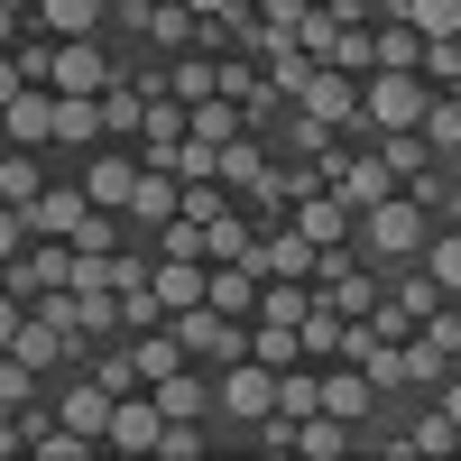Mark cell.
Wrapping results in <instances>:
<instances>
[{"label": "cell", "mask_w": 461, "mask_h": 461, "mask_svg": "<svg viewBox=\"0 0 461 461\" xmlns=\"http://www.w3.org/2000/svg\"><path fill=\"white\" fill-rule=\"evenodd\" d=\"M37 185H47V148H0V203L19 212Z\"/></svg>", "instance_id": "44dd1931"}, {"label": "cell", "mask_w": 461, "mask_h": 461, "mask_svg": "<svg viewBox=\"0 0 461 461\" xmlns=\"http://www.w3.org/2000/svg\"><path fill=\"white\" fill-rule=\"evenodd\" d=\"M397 19L415 37H461V0H397Z\"/></svg>", "instance_id": "603a6c76"}, {"label": "cell", "mask_w": 461, "mask_h": 461, "mask_svg": "<svg viewBox=\"0 0 461 461\" xmlns=\"http://www.w3.org/2000/svg\"><path fill=\"white\" fill-rule=\"evenodd\" d=\"M295 452H304V461H351V452H360V425H341V415L314 406V415H295Z\"/></svg>", "instance_id": "2e32d148"}, {"label": "cell", "mask_w": 461, "mask_h": 461, "mask_svg": "<svg viewBox=\"0 0 461 461\" xmlns=\"http://www.w3.org/2000/svg\"><path fill=\"white\" fill-rule=\"evenodd\" d=\"M415 74H425V93H452V84H461V37H425Z\"/></svg>", "instance_id": "d4e9b609"}, {"label": "cell", "mask_w": 461, "mask_h": 461, "mask_svg": "<svg viewBox=\"0 0 461 461\" xmlns=\"http://www.w3.org/2000/svg\"><path fill=\"white\" fill-rule=\"evenodd\" d=\"M0 351H10L19 369H37V378H47V388H56V369H65V360H84V341H65V332H56L47 314H19V332L0 341Z\"/></svg>", "instance_id": "52a82bcc"}, {"label": "cell", "mask_w": 461, "mask_h": 461, "mask_svg": "<svg viewBox=\"0 0 461 461\" xmlns=\"http://www.w3.org/2000/svg\"><path fill=\"white\" fill-rule=\"evenodd\" d=\"M148 286L167 314H185V304H203V258H148Z\"/></svg>", "instance_id": "d6986e66"}, {"label": "cell", "mask_w": 461, "mask_h": 461, "mask_svg": "<svg viewBox=\"0 0 461 461\" xmlns=\"http://www.w3.org/2000/svg\"><path fill=\"white\" fill-rule=\"evenodd\" d=\"M452 443H461V388L443 378V388H434V406L397 434V452H406V461H434V452H452Z\"/></svg>", "instance_id": "ba28073f"}, {"label": "cell", "mask_w": 461, "mask_h": 461, "mask_svg": "<svg viewBox=\"0 0 461 461\" xmlns=\"http://www.w3.org/2000/svg\"><path fill=\"white\" fill-rule=\"evenodd\" d=\"M47 415H56V425H74V434H93V443H102V415H111V388H93V378H74V388H65V397H56Z\"/></svg>", "instance_id": "ffe728a7"}, {"label": "cell", "mask_w": 461, "mask_h": 461, "mask_svg": "<svg viewBox=\"0 0 461 461\" xmlns=\"http://www.w3.org/2000/svg\"><path fill=\"white\" fill-rule=\"evenodd\" d=\"M415 111H425V74H397V65H369L360 74V121H369V139L378 130H415Z\"/></svg>", "instance_id": "3957f363"}, {"label": "cell", "mask_w": 461, "mask_h": 461, "mask_svg": "<svg viewBox=\"0 0 461 461\" xmlns=\"http://www.w3.org/2000/svg\"><path fill=\"white\" fill-rule=\"evenodd\" d=\"M148 452H158V461H203L212 434H203V425H158V443H148Z\"/></svg>", "instance_id": "484cf974"}, {"label": "cell", "mask_w": 461, "mask_h": 461, "mask_svg": "<svg viewBox=\"0 0 461 461\" xmlns=\"http://www.w3.org/2000/svg\"><path fill=\"white\" fill-rule=\"evenodd\" d=\"M121 240H130V221L111 212V203H84V212H74V230H65V249H74V258H111Z\"/></svg>", "instance_id": "ac0fdd59"}, {"label": "cell", "mask_w": 461, "mask_h": 461, "mask_svg": "<svg viewBox=\"0 0 461 461\" xmlns=\"http://www.w3.org/2000/svg\"><path fill=\"white\" fill-rule=\"evenodd\" d=\"M19 314H28V304H19L10 286H0V341H10V332H19Z\"/></svg>", "instance_id": "83f0119b"}, {"label": "cell", "mask_w": 461, "mask_h": 461, "mask_svg": "<svg viewBox=\"0 0 461 461\" xmlns=\"http://www.w3.org/2000/svg\"><path fill=\"white\" fill-rule=\"evenodd\" d=\"M56 139V93L47 84H19L0 102V148H47Z\"/></svg>", "instance_id": "9c48e42d"}, {"label": "cell", "mask_w": 461, "mask_h": 461, "mask_svg": "<svg viewBox=\"0 0 461 461\" xmlns=\"http://www.w3.org/2000/svg\"><path fill=\"white\" fill-rule=\"evenodd\" d=\"M148 397H158L167 425H212V369H194V360H176L167 378H148Z\"/></svg>", "instance_id": "8992f818"}, {"label": "cell", "mask_w": 461, "mask_h": 461, "mask_svg": "<svg viewBox=\"0 0 461 461\" xmlns=\"http://www.w3.org/2000/svg\"><path fill=\"white\" fill-rule=\"evenodd\" d=\"M28 37V10H0V47H19Z\"/></svg>", "instance_id": "f1b7e54d"}, {"label": "cell", "mask_w": 461, "mask_h": 461, "mask_svg": "<svg viewBox=\"0 0 461 461\" xmlns=\"http://www.w3.org/2000/svg\"><path fill=\"white\" fill-rule=\"evenodd\" d=\"M19 240H28V230H19V212H10V203H0V258H10Z\"/></svg>", "instance_id": "4316f807"}, {"label": "cell", "mask_w": 461, "mask_h": 461, "mask_svg": "<svg viewBox=\"0 0 461 461\" xmlns=\"http://www.w3.org/2000/svg\"><path fill=\"white\" fill-rule=\"evenodd\" d=\"M56 148H74V158L102 148V102H93V93H56V139H47V158H56Z\"/></svg>", "instance_id": "9a60e30c"}, {"label": "cell", "mask_w": 461, "mask_h": 461, "mask_svg": "<svg viewBox=\"0 0 461 461\" xmlns=\"http://www.w3.org/2000/svg\"><path fill=\"white\" fill-rule=\"evenodd\" d=\"M369 10H397V0H369Z\"/></svg>", "instance_id": "1f68e13d"}, {"label": "cell", "mask_w": 461, "mask_h": 461, "mask_svg": "<svg viewBox=\"0 0 461 461\" xmlns=\"http://www.w3.org/2000/svg\"><path fill=\"white\" fill-rule=\"evenodd\" d=\"M158 425H167V415H158V397H148V388H121V397H111V415H102V452L139 461L148 443H158Z\"/></svg>", "instance_id": "5b68a950"}, {"label": "cell", "mask_w": 461, "mask_h": 461, "mask_svg": "<svg viewBox=\"0 0 461 461\" xmlns=\"http://www.w3.org/2000/svg\"><path fill=\"white\" fill-rule=\"evenodd\" d=\"M230 10H258V0H230Z\"/></svg>", "instance_id": "4dcf8cb0"}, {"label": "cell", "mask_w": 461, "mask_h": 461, "mask_svg": "<svg viewBox=\"0 0 461 461\" xmlns=\"http://www.w3.org/2000/svg\"><path fill=\"white\" fill-rule=\"evenodd\" d=\"M314 397H323V369L314 360H286L277 369V415H314Z\"/></svg>", "instance_id": "7402d4cb"}, {"label": "cell", "mask_w": 461, "mask_h": 461, "mask_svg": "<svg viewBox=\"0 0 461 461\" xmlns=\"http://www.w3.org/2000/svg\"><path fill=\"white\" fill-rule=\"evenodd\" d=\"M212 415L221 425H258V415H277V369L267 360H230V369H212Z\"/></svg>", "instance_id": "7a4b0ae2"}, {"label": "cell", "mask_w": 461, "mask_h": 461, "mask_svg": "<svg viewBox=\"0 0 461 461\" xmlns=\"http://www.w3.org/2000/svg\"><path fill=\"white\" fill-rule=\"evenodd\" d=\"M0 10H28V0H0Z\"/></svg>", "instance_id": "f546056e"}, {"label": "cell", "mask_w": 461, "mask_h": 461, "mask_svg": "<svg viewBox=\"0 0 461 461\" xmlns=\"http://www.w3.org/2000/svg\"><path fill=\"white\" fill-rule=\"evenodd\" d=\"M176 194H185V185H176L167 167H139V176H130V203H121V221H130V230H158V221L176 212Z\"/></svg>", "instance_id": "4fadbf2b"}, {"label": "cell", "mask_w": 461, "mask_h": 461, "mask_svg": "<svg viewBox=\"0 0 461 461\" xmlns=\"http://www.w3.org/2000/svg\"><path fill=\"white\" fill-rule=\"evenodd\" d=\"M74 212H84V185H56V176H47V185L19 203V230H28V240H65Z\"/></svg>", "instance_id": "30bf717a"}, {"label": "cell", "mask_w": 461, "mask_h": 461, "mask_svg": "<svg viewBox=\"0 0 461 461\" xmlns=\"http://www.w3.org/2000/svg\"><path fill=\"white\" fill-rule=\"evenodd\" d=\"M167 332H176V351L194 360V369H230L249 351V323L240 314H212V304H185V314H167Z\"/></svg>", "instance_id": "6da1fadb"}, {"label": "cell", "mask_w": 461, "mask_h": 461, "mask_svg": "<svg viewBox=\"0 0 461 461\" xmlns=\"http://www.w3.org/2000/svg\"><path fill=\"white\" fill-rule=\"evenodd\" d=\"M295 111L304 121H323V130H360L369 139V121H360V74H341V65H314L295 84Z\"/></svg>", "instance_id": "277c9868"}, {"label": "cell", "mask_w": 461, "mask_h": 461, "mask_svg": "<svg viewBox=\"0 0 461 461\" xmlns=\"http://www.w3.org/2000/svg\"><path fill=\"white\" fill-rule=\"evenodd\" d=\"M249 360H267V369L304 360V351H295V323H267V314H249Z\"/></svg>", "instance_id": "cb8c5ba5"}, {"label": "cell", "mask_w": 461, "mask_h": 461, "mask_svg": "<svg viewBox=\"0 0 461 461\" xmlns=\"http://www.w3.org/2000/svg\"><path fill=\"white\" fill-rule=\"evenodd\" d=\"M323 415H341V425H369V415H378V388H369V378L351 369V360H332L323 369V397H314Z\"/></svg>", "instance_id": "7c38bea8"}, {"label": "cell", "mask_w": 461, "mask_h": 461, "mask_svg": "<svg viewBox=\"0 0 461 461\" xmlns=\"http://www.w3.org/2000/svg\"><path fill=\"white\" fill-rule=\"evenodd\" d=\"M28 28H47V37H93V28H111V0H28Z\"/></svg>", "instance_id": "5bb4252c"}, {"label": "cell", "mask_w": 461, "mask_h": 461, "mask_svg": "<svg viewBox=\"0 0 461 461\" xmlns=\"http://www.w3.org/2000/svg\"><path fill=\"white\" fill-rule=\"evenodd\" d=\"M249 240H258V212L249 203H212L203 212V258H249Z\"/></svg>", "instance_id": "e0dca14e"}, {"label": "cell", "mask_w": 461, "mask_h": 461, "mask_svg": "<svg viewBox=\"0 0 461 461\" xmlns=\"http://www.w3.org/2000/svg\"><path fill=\"white\" fill-rule=\"evenodd\" d=\"M286 221H295L304 240H314V249H332V240H351V230H360V212L341 203L332 185H314V194H304V203H286Z\"/></svg>", "instance_id": "8fae6325"}]
</instances>
